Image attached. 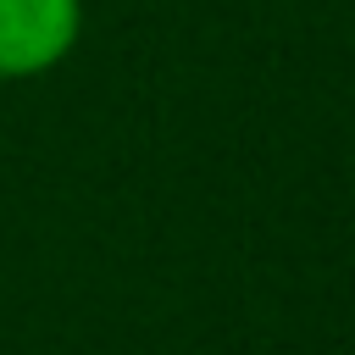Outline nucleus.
I'll list each match as a JSON object with an SVG mask.
<instances>
[{
    "label": "nucleus",
    "mask_w": 355,
    "mask_h": 355,
    "mask_svg": "<svg viewBox=\"0 0 355 355\" xmlns=\"http://www.w3.org/2000/svg\"><path fill=\"white\" fill-rule=\"evenodd\" d=\"M83 0H0V83L55 72L83 39Z\"/></svg>",
    "instance_id": "obj_1"
}]
</instances>
